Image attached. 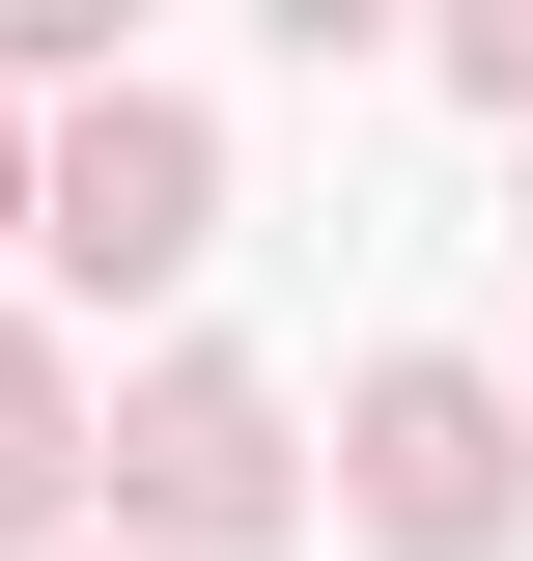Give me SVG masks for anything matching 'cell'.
<instances>
[{"label":"cell","instance_id":"7a4b0ae2","mask_svg":"<svg viewBox=\"0 0 533 561\" xmlns=\"http://www.w3.org/2000/svg\"><path fill=\"white\" fill-rule=\"evenodd\" d=\"M365 534H394V561H477V534H506V393H477V365H365Z\"/></svg>","mask_w":533,"mask_h":561},{"label":"cell","instance_id":"3957f363","mask_svg":"<svg viewBox=\"0 0 533 561\" xmlns=\"http://www.w3.org/2000/svg\"><path fill=\"white\" fill-rule=\"evenodd\" d=\"M57 280H197V113H84L57 140Z\"/></svg>","mask_w":533,"mask_h":561},{"label":"cell","instance_id":"6da1fadb","mask_svg":"<svg viewBox=\"0 0 533 561\" xmlns=\"http://www.w3.org/2000/svg\"><path fill=\"white\" fill-rule=\"evenodd\" d=\"M113 505H140L169 561L281 534V393H253V365H140V421H113Z\"/></svg>","mask_w":533,"mask_h":561},{"label":"cell","instance_id":"277c9868","mask_svg":"<svg viewBox=\"0 0 533 561\" xmlns=\"http://www.w3.org/2000/svg\"><path fill=\"white\" fill-rule=\"evenodd\" d=\"M57 478H84V421H57V365L0 337V534H57Z\"/></svg>","mask_w":533,"mask_h":561},{"label":"cell","instance_id":"5b68a950","mask_svg":"<svg viewBox=\"0 0 533 561\" xmlns=\"http://www.w3.org/2000/svg\"><path fill=\"white\" fill-rule=\"evenodd\" d=\"M0 225H57V169H0Z\"/></svg>","mask_w":533,"mask_h":561}]
</instances>
